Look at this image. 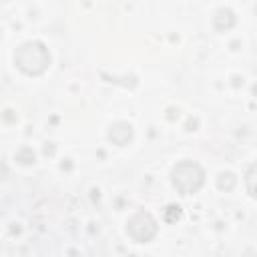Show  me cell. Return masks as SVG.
Instances as JSON below:
<instances>
[{"label": "cell", "instance_id": "cell-2", "mask_svg": "<svg viewBox=\"0 0 257 257\" xmlns=\"http://www.w3.org/2000/svg\"><path fill=\"white\" fill-rule=\"evenodd\" d=\"M173 183H175V187L183 195H189V193H193V191H197L201 187V183H203V171L195 163H181L173 171Z\"/></svg>", "mask_w": 257, "mask_h": 257}, {"label": "cell", "instance_id": "cell-3", "mask_svg": "<svg viewBox=\"0 0 257 257\" xmlns=\"http://www.w3.org/2000/svg\"><path fill=\"white\" fill-rule=\"evenodd\" d=\"M247 189L253 197H257V165H253L249 175H247Z\"/></svg>", "mask_w": 257, "mask_h": 257}, {"label": "cell", "instance_id": "cell-1", "mask_svg": "<svg viewBox=\"0 0 257 257\" xmlns=\"http://www.w3.org/2000/svg\"><path fill=\"white\" fill-rule=\"evenodd\" d=\"M14 60H16L20 70H24L28 74H40L48 64V54H46L42 44L28 42V44H22L18 48Z\"/></svg>", "mask_w": 257, "mask_h": 257}]
</instances>
